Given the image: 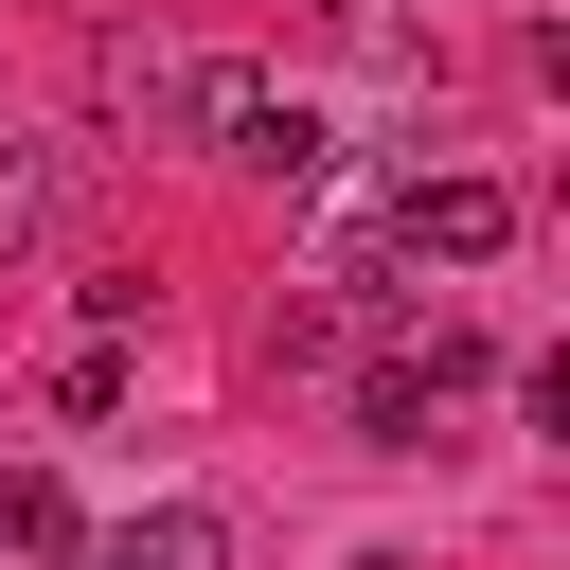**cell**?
<instances>
[{
  "label": "cell",
  "instance_id": "cell-1",
  "mask_svg": "<svg viewBox=\"0 0 570 570\" xmlns=\"http://www.w3.org/2000/svg\"><path fill=\"white\" fill-rule=\"evenodd\" d=\"M196 142H214V160H249V178H285V196H303V178H338V125H321L303 89H249V71H214V125H196Z\"/></svg>",
  "mask_w": 570,
  "mask_h": 570
},
{
  "label": "cell",
  "instance_id": "cell-2",
  "mask_svg": "<svg viewBox=\"0 0 570 570\" xmlns=\"http://www.w3.org/2000/svg\"><path fill=\"white\" fill-rule=\"evenodd\" d=\"M107 107H125L142 142H196V125H214V53H160V36H107Z\"/></svg>",
  "mask_w": 570,
  "mask_h": 570
},
{
  "label": "cell",
  "instance_id": "cell-3",
  "mask_svg": "<svg viewBox=\"0 0 570 570\" xmlns=\"http://www.w3.org/2000/svg\"><path fill=\"white\" fill-rule=\"evenodd\" d=\"M374 232H392V249H445V267H481V249H517V196H499V178H410Z\"/></svg>",
  "mask_w": 570,
  "mask_h": 570
},
{
  "label": "cell",
  "instance_id": "cell-4",
  "mask_svg": "<svg viewBox=\"0 0 570 570\" xmlns=\"http://www.w3.org/2000/svg\"><path fill=\"white\" fill-rule=\"evenodd\" d=\"M89 552H107V570H232V517H214V499H142V517L89 534Z\"/></svg>",
  "mask_w": 570,
  "mask_h": 570
},
{
  "label": "cell",
  "instance_id": "cell-5",
  "mask_svg": "<svg viewBox=\"0 0 570 570\" xmlns=\"http://www.w3.org/2000/svg\"><path fill=\"white\" fill-rule=\"evenodd\" d=\"M0 552H36V570H71V552H89V499H71L53 463H18V481H0Z\"/></svg>",
  "mask_w": 570,
  "mask_h": 570
},
{
  "label": "cell",
  "instance_id": "cell-6",
  "mask_svg": "<svg viewBox=\"0 0 570 570\" xmlns=\"http://www.w3.org/2000/svg\"><path fill=\"white\" fill-rule=\"evenodd\" d=\"M53 232H71V160H53V142H0V267L53 249Z\"/></svg>",
  "mask_w": 570,
  "mask_h": 570
},
{
  "label": "cell",
  "instance_id": "cell-7",
  "mask_svg": "<svg viewBox=\"0 0 570 570\" xmlns=\"http://www.w3.org/2000/svg\"><path fill=\"white\" fill-rule=\"evenodd\" d=\"M356 445H428V374H410V356L356 374Z\"/></svg>",
  "mask_w": 570,
  "mask_h": 570
},
{
  "label": "cell",
  "instance_id": "cell-8",
  "mask_svg": "<svg viewBox=\"0 0 570 570\" xmlns=\"http://www.w3.org/2000/svg\"><path fill=\"white\" fill-rule=\"evenodd\" d=\"M53 410H71V428H107V410H125V338H89V356L53 374Z\"/></svg>",
  "mask_w": 570,
  "mask_h": 570
},
{
  "label": "cell",
  "instance_id": "cell-9",
  "mask_svg": "<svg viewBox=\"0 0 570 570\" xmlns=\"http://www.w3.org/2000/svg\"><path fill=\"white\" fill-rule=\"evenodd\" d=\"M303 18H356V0H303Z\"/></svg>",
  "mask_w": 570,
  "mask_h": 570
}]
</instances>
